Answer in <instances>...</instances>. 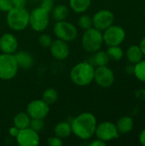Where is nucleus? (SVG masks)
<instances>
[{"label": "nucleus", "instance_id": "nucleus-41", "mask_svg": "<svg viewBox=\"0 0 145 146\" xmlns=\"http://www.w3.org/2000/svg\"><path fill=\"white\" fill-rule=\"evenodd\" d=\"M0 52H1V50H0Z\"/></svg>", "mask_w": 145, "mask_h": 146}, {"label": "nucleus", "instance_id": "nucleus-30", "mask_svg": "<svg viewBox=\"0 0 145 146\" xmlns=\"http://www.w3.org/2000/svg\"><path fill=\"white\" fill-rule=\"evenodd\" d=\"M13 8L12 0H0V10L3 12H8Z\"/></svg>", "mask_w": 145, "mask_h": 146}, {"label": "nucleus", "instance_id": "nucleus-23", "mask_svg": "<svg viewBox=\"0 0 145 146\" xmlns=\"http://www.w3.org/2000/svg\"><path fill=\"white\" fill-rule=\"evenodd\" d=\"M51 12H52L53 19L56 21H65L68 18L69 14V9L64 4H59L54 7Z\"/></svg>", "mask_w": 145, "mask_h": 146}, {"label": "nucleus", "instance_id": "nucleus-36", "mask_svg": "<svg viewBox=\"0 0 145 146\" xmlns=\"http://www.w3.org/2000/svg\"><path fill=\"white\" fill-rule=\"evenodd\" d=\"M136 97L140 100H145V89H139L136 92Z\"/></svg>", "mask_w": 145, "mask_h": 146}, {"label": "nucleus", "instance_id": "nucleus-27", "mask_svg": "<svg viewBox=\"0 0 145 146\" xmlns=\"http://www.w3.org/2000/svg\"><path fill=\"white\" fill-rule=\"evenodd\" d=\"M79 26L83 30H87L93 27L92 24V18L88 15H82L78 21Z\"/></svg>", "mask_w": 145, "mask_h": 146}, {"label": "nucleus", "instance_id": "nucleus-3", "mask_svg": "<svg viewBox=\"0 0 145 146\" xmlns=\"http://www.w3.org/2000/svg\"><path fill=\"white\" fill-rule=\"evenodd\" d=\"M7 24L14 31H22L29 25V12L26 8H12L7 12Z\"/></svg>", "mask_w": 145, "mask_h": 146}, {"label": "nucleus", "instance_id": "nucleus-13", "mask_svg": "<svg viewBox=\"0 0 145 146\" xmlns=\"http://www.w3.org/2000/svg\"><path fill=\"white\" fill-rule=\"evenodd\" d=\"M15 139L20 146H37L39 144L38 133L31 127L21 129Z\"/></svg>", "mask_w": 145, "mask_h": 146}, {"label": "nucleus", "instance_id": "nucleus-38", "mask_svg": "<svg viewBox=\"0 0 145 146\" xmlns=\"http://www.w3.org/2000/svg\"><path fill=\"white\" fill-rule=\"evenodd\" d=\"M139 48H140V50H141V51L143 52V54H144V56H145V38H144L141 41H140V43H139Z\"/></svg>", "mask_w": 145, "mask_h": 146}, {"label": "nucleus", "instance_id": "nucleus-20", "mask_svg": "<svg viewBox=\"0 0 145 146\" xmlns=\"http://www.w3.org/2000/svg\"><path fill=\"white\" fill-rule=\"evenodd\" d=\"M30 121H31V118L27 115L26 112H20V113L16 114L13 119L14 126L18 127L20 130L23 129V128L29 127Z\"/></svg>", "mask_w": 145, "mask_h": 146}, {"label": "nucleus", "instance_id": "nucleus-11", "mask_svg": "<svg viewBox=\"0 0 145 146\" xmlns=\"http://www.w3.org/2000/svg\"><path fill=\"white\" fill-rule=\"evenodd\" d=\"M26 112L30 118L44 119L50 112V105L43 99H35L26 105Z\"/></svg>", "mask_w": 145, "mask_h": 146}, {"label": "nucleus", "instance_id": "nucleus-39", "mask_svg": "<svg viewBox=\"0 0 145 146\" xmlns=\"http://www.w3.org/2000/svg\"><path fill=\"white\" fill-rule=\"evenodd\" d=\"M133 69H134V66H128L126 68V72L131 74H133Z\"/></svg>", "mask_w": 145, "mask_h": 146}, {"label": "nucleus", "instance_id": "nucleus-28", "mask_svg": "<svg viewBox=\"0 0 145 146\" xmlns=\"http://www.w3.org/2000/svg\"><path fill=\"white\" fill-rule=\"evenodd\" d=\"M32 129L35 130L36 132H40L44 128V119H36V118H31L30 126Z\"/></svg>", "mask_w": 145, "mask_h": 146}, {"label": "nucleus", "instance_id": "nucleus-5", "mask_svg": "<svg viewBox=\"0 0 145 146\" xmlns=\"http://www.w3.org/2000/svg\"><path fill=\"white\" fill-rule=\"evenodd\" d=\"M18 64L13 54H0V80H10L18 73Z\"/></svg>", "mask_w": 145, "mask_h": 146}, {"label": "nucleus", "instance_id": "nucleus-21", "mask_svg": "<svg viewBox=\"0 0 145 146\" xmlns=\"http://www.w3.org/2000/svg\"><path fill=\"white\" fill-rule=\"evenodd\" d=\"M109 57L106 51L103 50H97L94 53V56L91 58V63L95 67H100V66H106L109 62Z\"/></svg>", "mask_w": 145, "mask_h": 146}, {"label": "nucleus", "instance_id": "nucleus-32", "mask_svg": "<svg viewBox=\"0 0 145 146\" xmlns=\"http://www.w3.org/2000/svg\"><path fill=\"white\" fill-rule=\"evenodd\" d=\"M40 7L42 9H44V10H46L47 12H51L53 8H54V2L51 1H42L41 2V5Z\"/></svg>", "mask_w": 145, "mask_h": 146}, {"label": "nucleus", "instance_id": "nucleus-24", "mask_svg": "<svg viewBox=\"0 0 145 146\" xmlns=\"http://www.w3.org/2000/svg\"><path fill=\"white\" fill-rule=\"evenodd\" d=\"M106 52H107L109 59L113 60V61H120L122 59V57L124 56V51L120 45L109 46Z\"/></svg>", "mask_w": 145, "mask_h": 146}, {"label": "nucleus", "instance_id": "nucleus-4", "mask_svg": "<svg viewBox=\"0 0 145 146\" xmlns=\"http://www.w3.org/2000/svg\"><path fill=\"white\" fill-rule=\"evenodd\" d=\"M82 47L83 49L90 53H95L99 50L103 44V36L102 31L91 27L87 30H85L82 39Z\"/></svg>", "mask_w": 145, "mask_h": 146}, {"label": "nucleus", "instance_id": "nucleus-31", "mask_svg": "<svg viewBox=\"0 0 145 146\" xmlns=\"http://www.w3.org/2000/svg\"><path fill=\"white\" fill-rule=\"evenodd\" d=\"M47 144L50 146H62L63 145V142L62 139L55 135L47 139Z\"/></svg>", "mask_w": 145, "mask_h": 146}, {"label": "nucleus", "instance_id": "nucleus-37", "mask_svg": "<svg viewBox=\"0 0 145 146\" xmlns=\"http://www.w3.org/2000/svg\"><path fill=\"white\" fill-rule=\"evenodd\" d=\"M139 142L142 145L145 146V128L139 134Z\"/></svg>", "mask_w": 145, "mask_h": 146}, {"label": "nucleus", "instance_id": "nucleus-34", "mask_svg": "<svg viewBox=\"0 0 145 146\" xmlns=\"http://www.w3.org/2000/svg\"><path fill=\"white\" fill-rule=\"evenodd\" d=\"M19 131H20V129H19L18 127H16L15 126H13V127H11L9 129V135H10L11 137L16 138V136H17L18 133H19Z\"/></svg>", "mask_w": 145, "mask_h": 146}, {"label": "nucleus", "instance_id": "nucleus-17", "mask_svg": "<svg viewBox=\"0 0 145 146\" xmlns=\"http://www.w3.org/2000/svg\"><path fill=\"white\" fill-rule=\"evenodd\" d=\"M115 126L120 134H126L133 129L134 121L131 116H122L117 121Z\"/></svg>", "mask_w": 145, "mask_h": 146}, {"label": "nucleus", "instance_id": "nucleus-18", "mask_svg": "<svg viewBox=\"0 0 145 146\" xmlns=\"http://www.w3.org/2000/svg\"><path fill=\"white\" fill-rule=\"evenodd\" d=\"M54 133L62 139L69 137L73 133L71 123L68 121H61L57 123L54 128Z\"/></svg>", "mask_w": 145, "mask_h": 146}, {"label": "nucleus", "instance_id": "nucleus-10", "mask_svg": "<svg viewBox=\"0 0 145 146\" xmlns=\"http://www.w3.org/2000/svg\"><path fill=\"white\" fill-rule=\"evenodd\" d=\"M93 80L100 87L109 88L115 82V74L108 65L97 67V68H95Z\"/></svg>", "mask_w": 145, "mask_h": 146}, {"label": "nucleus", "instance_id": "nucleus-40", "mask_svg": "<svg viewBox=\"0 0 145 146\" xmlns=\"http://www.w3.org/2000/svg\"><path fill=\"white\" fill-rule=\"evenodd\" d=\"M41 1H51V2H54V0H41Z\"/></svg>", "mask_w": 145, "mask_h": 146}, {"label": "nucleus", "instance_id": "nucleus-1", "mask_svg": "<svg viewBox=\"0 0 145 146\" xmlns=\"http://www.w3.org/2000/svg\"><path fill=\"white\" fill-rule=\"evenodd\" d=\"M97 125V118L92 113L83 112L72 121V133L77 138L86 140L95 134Z\"/></svg>", "mask_w": 145, "mask_h": 146}, {"label": "nucleus", "instance_id": "nucleus-14", "mask_svg": "<svg viewBox=\"0 0 145 146\" xmlns=\"http://www.w3.org/2000/svg\"><path fill=\"white\" fill-rule=\"evenodd\" d=\"M49 48L51 56L58 61L66 60L70 54V48L68 42L58 38L56 40L52 41Z\"/></svg>", "mask_w": 145, "mask_h": 146}, {"label": "nucleus", "instance_id": "nucleus-19", "mask_svg": "<svg viewBox=\"0 0 145 146\" xmlns=\"http://www.w3.org/2000/svg\"><path fill=\"white\" fill-rule=\"evenodd\" d=\"M143 57L144 54L138 45H132L126 50V58L132 64L140 62L143 60Z\"/></svg>", "mask_w": 145, "mask_h": 146}, {"label": "nucleus", "instance_id": "nucleus-33", "mask_svg": "<svg viewBox=\"0 0 145 146\" xmlns=\"http://www.w3.org/2000/svg\"><path fill=\"white\" fill-rule=\"evenodd\" d=\"M27 0H12L14 8H26Z\"/></svg>", "mask_w": 145, "mask_h": 146}, {"label": "nucleus", "instance_id": "nucleus-2", "mask_svg": "<svg viewBox=\"0 0 145 146\" xmlns=\"http://www.w3.org/2000/svg\"><path fill=\"white\" fill-rule=\"evenodd\" d=\"M95 68L88 62H82L73 66L70 71V79L73 84L79 86L90 85L94 80Z\"/></svg>", "mask_w": 145, "mask_h": 146}, {"label": "nucleus", "instance_id": "nucleus-9", "mask_svg": "<svg viewBox=\"0 0 145 146\" xmlns=\"http://www.w3.org/2000/svg\"><path fill=\"white\" fill-rule=\"evenodd\" d=\"M94 135H96L97 139L107 143L118 139L121 134L119 133L115 123L110 121H103L97 125Z\"/></svg>", "mask_w": 145, "mask_h": 146}, {"label": "nucleus", "instance_id": "nucleus-16", "mask_svg": "<svg viewBox=\"0 0 145 146\" xmlns=\"http://www.w3.org/2000/svg\"><path fill=\"white\" fill-rule=\"evenodd\" d=\"M16 62L18 64L19 68H23V69H28L31 68L33 64H34V58L30 54L29 52L26 50H20L16 51L14 54Z\"/></svg>", "mask_w": 145, "mask_h": 146}, {"label": "nucleus", "instance_id": "nucleus-15", "mask_svg": "<svg viewBox=\"0 0 145 146\" xmlns=\"http://www.w3.org/2000/svg\"><path fill=\"white\" fill-rule=\"evenodd\" d=\"M18 49V40L10 33H3L0 37V50L2 53L15 54Z\"/></svg>", "mask_w": 145, "mask_h": 146}, {"label": "nucleus", "instance_id": "nucleus-29", "mask_svg": "<svg viewBox=\"0 0 145 146\" xmlns=\"http://www.w3.org/2000/svg\"><path fill=\"white\" fill-rule=\"evenodd\" d=\"M52 38L49 34L46 33H43L39 36L38 38V44H40V46L44 47V48H49L52 43Z\"/></svg>", "mask_w": 145, "mask_h": 146}, {"label": "nucleus", "instance_id": "nucleus-12", "mask_svg": "<svg viewBox=\"0 0 145 146\" xmlns=\"http://www.w3.org/2000/svg\"><path fill=\"white\" fill-rule=\"evenodd\" d=\"M115 21V15L112 11L109 9H100L96 12L92 17V24L93 27L104 31L110 26L114 24Z\"/></svg>", "mask_w": 145, "mask_h": 146}, {"label": "nucleus", "instance_id": "nucleus-7", "mask_svg": "<svg viewBox=\"0 0 145 146\" xmlns=\"http://www.w3.org/2000/svg\"><path fill=\"white\" fill-rule=\"evenodd\" d=\"M53 31L58 39L66 42H71L74 40L78 35V30L76 27L73 23L68 22L66 20L56 21L54 26Z\"/></svg>", "mask_w": 145, "mask_h": 146}, {"label": "nucleus", "instance_id": "nucleus-25", "mask_svg": "<svg viewBox=\"0 0 145 146\" xmlns=\"http://www.w3.org/2000/svg\"><path fill=\"white\" fill-rule=\"evenodd\" d=\"M57 98H58V93L57 91L54 88L46 89L42 95V99L49 105L55 104L57 101Z\"/></svg>", "mask_w": 145, "mask_h": 146}, {"label": "nucleus", "instance_id": "nucleus-8", "mask_svg": "<svg viewBox=\"0 0 145 146\" xmlns=\"http://www.w3.org/2000/svg\"><path fill=\"white\" fill-rule=\"evenodd\" d=\"M103 43L108 46L121 45L126 38V31L121 26L112 25L103 33Z\"/></svg>", "mask_w": 145, "mask_h": 146}, {"label": "nucleus", "instance_id": "nucleus-35", "mask_svg": "<svg viewBox=\"0 0 145 146\" xmlns=\"http://www.w3.org/2000/svg\"><path fill=\"white\" fill-rule=\"evenodd\" d=\"M106 145H107L106 142H104L99 139H97L90 144V146H105Z\"/></svg>", "mask_w": 145, "mask_h": 146}, {"label": "nucleus", "instance_id": "nucleus-6", "mask_svg": "<svg viewBox=\"0 0 145 146\" xmlns=\"http://www.w3.org/2000/svg\"><path fill=\"white\" fill-rule=\"evenodd\" d=\"M49 12L42 9L40 6L33 9L29 12V25L35 32L44 31L50 21Z\"/></svg>", "mask_w": 145, "mask_h": 146}, {"label": "nucleus", "instance_id": "nucleus-22", "mask_svg": "<svg viewBox=\"0 0 145 146\" xmlns=\"http://www.w3.org/2000/svg\"><path fill=\"white\" fill-rule=\"evenodd\" d=\"M91 0H69V6L75 13H84L91 6Z\"/></svg>", "mask_w": 145, "mask_h": 146}, {"label": "nucleus", "instance_id": "nucleus-26", "mask_svg": "<svg viewBox=\"0 0 145 146\" xmlns=\"http://www.w3.org/2000/svg\"><path fill=\"white\" fill-rule=\"evenodd\" d=\"M133 74L139 81L145 82V60H141L134 64Z\"/></svg>", "mask_w": 145, "mask_h": 146}]
</instances>
